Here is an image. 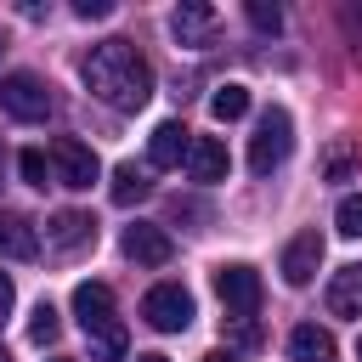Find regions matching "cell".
<instances>
[{
  "instance_id": "5b68a950",
  "label": "cell",
  "mask_w": 362,
  "mask_h": 362,
  "mask_svg": "<svg viewBox=\"0 0 362 362\" xmlns=\"http://www.w3.org/2000/svg\"><path fill=\"white\" fill-rule=\"evenodd\" d=\"M215 294H221L226 317L249 322L260 311V272L255 266H215Z\"/></svg>"
},
{
  "instance_id": "cb8c5ba5",
  "label": "cell",
  "mask_w": 362,
  "mask_h": 362,
  "mask_svg": "<svg viewBox=\"0 0 362 362\" xmlns=\"http://www.w3.org/2000/svg\"><path fill=\"white\" fill-rule=\"evenodd\" d=\"M74 17L96 23V17H113V0H74Z\"/></svg>"
},
{
  "instance_id": "7a4b0ae2",
  "label": "cell",
  "mask_w": 362,
  "mask_h": 362,
  "mask_svg": "<svg viewBox=\"0 0 362 362\" xmlns=\"http://www.w3.org/2000/svg\"><path fill=\"white\" fill-rule=\"evenodd\" d=\"M288 147H294L288 113H283V107H266L260 124H255V136H249V170H255V175H272V170L288 158Z\"/></svg>"
},
{
  "instance_id": "277c9868",
  "label": "cell",
  "mask_w": 362,
  "mask_h": 362,
  "mask_svg": "<svg viewBox=\"0 0 362 362\" xmlns=\"http://www.w3.org/2000/svg\"><path fill=\"white\" fill-rule=\"evenodd\" d=\"M0 107L17 119V124H45L51 119V90H45V79L40 74H6L0 79Z\"/></svg>"
},
{
  "instance_id": "9a60e30c",
  "label": "cell",
  "mask_w": 362,
  "mask_h": 362,
  "mask_svg": "<svg viewBox=\"0 0 362 362\" xmlns=\"http://www.w3.org/2000/svg\"><path fill=\"white\" fill-rule=\"evenodd\" d=\"M0 255H6V260H34V255H40V232H34L17 209H0Z\"/></svg>"
},
{
  "instance_id": "3957f363",
  "label": "cell",
  "mask_w": 362,
  "mask_h": 362,
  "mask_svg": "<svg viewBox=\"0 0 362 362\" xmlns=\"http://www.w3.org/2000/svg\"><path fill=\"white\" fill-rule=\"evenodd\" d=\"M45 158H51V175H57V187H68V192H85V187L102 175V158H96V153H90L79 136H51Z\"/></svg>"
},
{
  "instance_id": "7402d4cb",
  "label": "cell",
  "mask_w": 362,
  "mask_h": 362,
  "mask_svg": "<svg viewBox=\"0 0 362 362\" xmlns=\"http://www.w3.org/2000/svg\"><path fill=\"white\" fill-rule=\"evenodd\" d=\"M334 226H339L345 238H362V192L339 198V209H334Z\"/></svg>"
},
{
  "instance_id": "ffe728a7",
  "label": "cell",
  "mask_w": 362,
  "mask_h": 362,
  "mask_svg": "<svg viewBox=\"0 0 362 362\" xmlns=\"http://www.w3.org/2000/svg\"><path fill=\"white\" fill-rule=\"evenodd\" d=\"M57 328H62V322H57V305H51V300H40V305L28 311V339H34V345H51V339H57Z\"/></svg>"
},
{
  "instance_id": "6da1fadb",
  "label": "cell",
  "mask_w": 362,
  "mask_h": 362,
  "mask_svg": "<svg viewBox=\"0 0 362 362\" xmlns=\"http://www.w3.org/2000/svg\"><path fill=\"white\" fill-rule=\"evenodd\" d=\"M79 79H85V90H90L96 102H107V107H119V113H136V107H147V96H153V68H147V57H141L130 40H102V45H90L85 62H79Z\"/></svg>"
},
{
  "instance_id": "8fae6325",
  "label": "cell",
  "mask_w": 362,
  "mask_h": 362,
  "mask_svg": "<svg viewBox=\"0 0 362 362\" xmlns=\"http://www.w3.org/2000/svg\"><path fill=\"white\" fill-rule=\"evenodd\" d=\"M124 255H130L136 266H170V260H175V243H170L164 226L136 221V226H124Z\"/></svg>"
},
{
  "instance_id": "f1b7e54d",
  "label": "cell",
  "mask_w": 362,
  "mask_h": 362,
  "mask_svg": "<svg viewBox=\"0 0 362 362\" xmlns=\"http://www.w3.org/2000/svg\"><path fill=\"white\" fill-rule=\"evenodd\" d=\"M51 362H74V356H51Z\"/></svg>"
},
{
  "instance_id": "4fadbf2b",
  "label": "cell",
  "mask_w": 362,
  "mask_h": 362,
  "mask_svg": "<svg viewBox=\"0 0 362 362\" xmlns=\"http://www.w3.org/2000/svg\"><path fill=\"white\" fill-rule=\"evenodd\" d=\"M187 170H192V181H226V170H232V158H226V141L221 136H192V153H187Z\"/></svg>"
},
{
  "instance_id": "9c48e42d",
  "label": "cell",
  "mask_w": 362,
  "mask_h": 362,
  "mask_svg": "<svg viewBox=\"0 0 362 362\" xmlns=\"http://www.w3.org/2000/svg\"><path fill=\"white\" fill-rule=\"evenodd\" d=\"M317 266H322V232H294L288 249H283V260H277L283 283H288V288H305V283L317 277Z\"/></svg>"
},
{
  "instance_id": "e0dca14e",
  "label": "cell",
  "mask_w": 362,
  "mask_h": 362,
  "mask_svg": "<svg viewBox=\"0 0 362 362\" xmlns=\"http://www.w3.org/2000/svg\"><path fill=\"white\" fill-rule=\"evenodd\" d=\"M147 192H153V181H147V175H141L136 164H119V170H113V181H107V198H113L119 209H130V204H141Z\"/></svg>"
},
{
  "instance_id": "5bb4252c",
  "label": "cell",
  "mask_w": 362,
  "mask_h": 362,
  "mask_svg": "<svg viewBox=\"0 0 362 362\" xmlns=\"http://www.w3.org/2000/svg\"><path fill=\"white\" fill-rule=\"evenodd\" d=\"M328 311L334 317H362V260L356 266H339L328 277Z\"/></svg>"
},
{
  "instance_id": "d6986e66",
  "label": "cell",
  "mask_w": 362,
  "mask_h": 362,
  "mask_svg": "<svg viewBox=\"0 0 362 362\" xmlns=\"http://www.w3.org/2000/svg\"><path fill=\"white\" fill-rule=\"evenodd\" d=\"M17 170H23V181H28V187H57L51 158H45L40 147H23V153H17Z\"/></svg>"
},
{
  "instance_id": "ac0fdd59",
  "label": "cell",
  "mask_w": 362,
  "mask_h": 362,
  "mask_svg": "<svg viewBox=\"0 0 362 362\" xmlns=\"http://www.w3.org/2000/svg\"><path fill=\"white\" fill-rule=\"evenodd\" d=\"M209 113L221 119V124H232V119H243L249 113V85H215V96H209Z\"/></svg>"
},
{
  "instance_id": "83f0119b",
  "label": "cell",
  "mask_w": 362,
  "mask_h": 362,
  "mask_svg": "<svg viewBox=\"0 0 362 362\" xmlns=\"http://www.w3.org/2000/svg\"><path fill=\"white\" fill-rule=\"evenodd\" d=\"M136 362H170V356H158V351H141V356H136Z\"/></svg>"
},
{
  "instance_id": "ba28073f",
  "label": "cell",
  "mask_w": 362,
  "mask_h": 362,
  "mask_svg": "<svg viewBox=\"0 0 362 362\" xmlns=\"http://www.w3.org/2000/svg\"><path fill=\"white\" fill-rule=\"evenodd\" d=\"M74 317H79L85 339H90V334H107V328H119L113 288H107V283H79V288H74Z\"/></svg>"
},
{
  "instance_id": "4dcf8cb0",
  "label": "cell",
  "mask_w": 362,
  "mask_h": 362,
  "mask_svg": "<svg viewBox=\"0 0 362 362\" xmlns=\"http://www.w3.org/2000/svg\"><path fill=\"white\" fill-rule=\"evenodd\" d=\"M0 362H11V356H6V351H0Z\"/></svg>"
},
{
  "instance_id": "30bf717a",
  "label": "cell",
  "mask_w": 362,
  "mask_h": 362,
  "mask_svg": "<svg viewBox=\"0 0 362 362\" xmlns=\"http://www.w3.org/2000/svg\"><path fill=\"white\" fill-rule=\"evenodd\" d=\"M187 153H192V130L181 119L153 124V136H147V164L153 170H175V164H187Z\"/></svg>"
},
{
  "instance_id": "8992f818",
  "label": "cell",
  "mask_w": 362,
  "mask_h": 362,
  "mask_svg": "<svg viewBox=\"0 0 362 362\" xmlns=\"http://www.w3.org/2000/svg\"><path fill=\"white\" fill-rule=\"evenodd\" d=\"M141 317H147L158 334H181V328L192 322V294H187L181 283H158V288L141 294Z\"/></svg>"
},
{
  "instance_id": "d4e9b609",
  "label": "cell",
  "mask_w": 362,
  "mask_h": 362,
  "mask_svg": "<svg viewBox=\"0 0 362 362\" xmlns=\"http://www.w3.org/2000/svg\"><path fill=\"white\" fill-rule=\"evenodd\" d=\"M328 175H334V181H345V175H351V153H345V147L328 158Z\"/></svg>"
},
{
  "instance_id": "603a6c76",
  "label": "cell",
  "mask_w": 362,
  "mask_h": 362,
  "mask_svg": "<svg viewBox=\"0 0 362 362\" xmlns=\"http://www.w3.org/2000/svg\"><path fill=\"white\" fill-rule=\"evenodd\" d=\"M243 11H249V23H255L260 34H277V28H283V11H277L272 0H249Z\"/></svg>"
},
{
  "instance_id": "f546056e",
  "label": "cell",
  "mask_w": 362,
  "mask_h": 362,
  "mask_svg": "<svg viewBox=\"0 0 362 362\" xmlns=\"http://www.w3.org/2000/svg\"><path fill=\"white\" fill-rule=\"evenodd\" d=\"M356 356H362V339H356Z\"/></svg>"
},
{
  "instance_id": "7c38bea8",
  "label": "cell",
  "mask_w": 362,
  "mask_h": 362,
  "mask_svg": "<svg viewBox=\"0 0 362 362\" xmlns=\"http://www.w3.org/2000/svg\"><path fill=\"white\" fill-rule=\"evenodd\" d=\"M45 243H51L57 255H74V249L96 243V221H90L85 209H57V215L45 221Z\"/></svg>"
},
{
  "instance_id": "44dd1931",
  "label": "cell",
  "mask_w": 362,
  "mask_h": 362,
  "mask_svg": "<svg viewBox=\"0 0 362 362\" xmlns=\"http://www.w3.org/2000/svg\"><path fill=\"white\" fill-rule=\"evenodd\" d=\"M124 322L119 328H107V334H90V362H124Z\"/></svg>"
},
{
  "instance_id": "4316f807",
  "label": "cell",
  "mask_w": 362,
  "mask_h": 362,
  "mask_svg": "<svg viewBox=\"0 0 362 362\" xmlns=\"http://www.w3.org/2000/svg\"><path fill=\"white\" fill-rule=\"evenodd\" d=\"M204 362H238V356H232V351H209Z\"/></svg>"
},
{
  "instance_id": "52a82bcc",
  "label": "cell",
  "mask_w": 362,
  "mask_h": 362,
  "mask_svg": "<svg viewBox=\"0 0 362 362\" xmlns=\"http://www.w3.org/2000/svg\"><path fill=\"white\" fill-rule=\"evenodd\" d=\"M170 34H175V45L204 51V45H215L221 17H215V6H204V0H181V6L170 11Z\"/></svg>"
},
{
  "instance_id": "2e32d148",
  "label": "cell",
  "mask_w": 362,
  "mask_h": 362,
  "mask_svg": "<svg viewBox=\"0 0 362 362\" xmlns=\"http://www.w3.org/2000/svg\"><path fill=\"white\" fill-rule=\"evenodd\" d=\"M288 362H334V334L317 322H300L288 334Z\"/></svg>"
},
{
  "instance_id": "484cf974",
  "label": "cell",
  "mask_w": 362,
  "mask_h": 362,
  "mask_svg": "<svg viewBox=\"0 0 362 362\" xmlns=\"http://www.w3.org/2000/svg\"><path fill=\"white\" fill-rule=\"evenodd\" d=\"M11 300H17V288H11V277H6V272H0V317H6V311H11Z\"/></svg>"
}]
</instances>
